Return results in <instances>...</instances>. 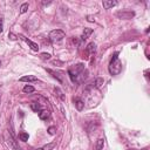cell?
Returning <instances> with one entry per match:
<instances>
[{"instance_id":"cell-1","label":"cell","mask_w":150,"mask_h":150,"mask_svg":"<svg viewBox=\"0 0 150 150\" xmlns=\"http://www.w3.org/2000/svg\"><path fill=\"white\" fill-rule=\"evenodd\" d=\"M67 73L69 75V79L74 83H80L83 80H86V77H87V70L84 69V64L83 63L74 64L73 67L68 68Z\"/></svg>"},{"instance_id":"cell-2","label":"cell","mask_w":150,"mask_h":150,"mask_svg":"<svg viewBox=\"0 0 150 150\" xmlns=\"http://www.w3.org/2000/svg\"><path fill=\"white\" fill-rule=\"evenodd\" d=\"M109 73L111 75H118L122 70V63L121 61L118 60V52H115L112 55H111V60H110V63H109Z\"/></svg>"},{"instance_id":"cell-3","label":"cell","mask_w":150,"mask_h":150,"mask_svg":"<svg viewBox=\"0 0 150 150\" xmlns=\"http://www.w3.org/2000/svg\"><path fill=\"white\" fill-rule=\"evenodd\" d=\"M64 36H66V33L62 29H53L48 35L50 42H60L61 40H63Z\"/></svg>"},{"instance_id":"cell-4","label":"cell","mask_w":150,"mask_h":150,"mask_svg":"<svg viewBox=\"0 0 150 150\" xmlns=\"http://www.w3.org/2000/svg\"><path fill=\"white\" fill-rule=\"evenodd\" d=\"M5 138H6V142H7V144L9 145V148H12L13 150H21L12 132H8V131H7L6 135H5Z\"/></svg>"},{"instance_id":"cell-5","label":"cell","mask_w":150,"mask_h":150,"mask_svg":"<svg viewBox=\"0 0 150 150\" xmlns=\"http://www.w3.org/2000/svg\"><path fill=\"white\" fill-rule=\"evenodd\" d=\"M47 73H49L54 79H56V81L59 83H63V76H64V73L62 71H59V70H53V69H49V68H46Z\"/></svg>"},{"instance_id":"cell-6","label":"cell","mask_w":150,"mask_h":150,"mask_svg":"<svg viewBox=\"0 0 150 150\" xmlns=\"http://www.w3.org/2000/svg\"><path fill=\"white\" fill-rule=\"evenodd\" d=\"M116 16L118 19L129 20V19H132L135 16V12H132V11H120V12L116 13Z\"/></svg>"},{"instance_id":"cell-7","label":"cell","mask_w":150,"mask_h":150,"mask_svg":"<svg viewBox=\"0 0 150 150\" xmlns=\"http://www.w3.org/2000/svg\"><path fill=\"white\" fill-rule=\"evenodd\" d=\"M95 53H96V43L95 42H89L86 47V52L83 54V57L88 59L89 55H94Z\"/></svg>"},{"instance_id":"cell-8","label":"cell","mask_w":150,"mask_h":150,"mask_svg":"<svg viewBox=\"0 0 150 150\" xmlns=\"http://www.w3.org/2000/svg\"><path fill=\"white\" fill-rule=\"evenodd\" d=\"M18 38H20L21 40H23V41H25V42H26V43H27V45L30 47V49H32V50H34V52H38V50H39V46H38L35 42H33L32 40H29L28 38H26L25 35L19 34V35H18Z\"/></svg>"},{"instance_id":"cell-9","label":"cell","mask_w":150,"mask_h":150,"mask_svg":"<svg viewBox=\"0 0 150 150\" xmlns=\"http://www.w3.org/2000/svg\"><path fill=\"white\" fill-rule=\"evenodd\" d=\"M38 115H39V118H40V120L45 121V120H48V118L50 117V111L47 110V109H42V110H40V111L38 112Z\"/></svg>"},{"instance_id":"cell-10","label":"cell","mask_w":150,"mask_h":150,"mask_svg":"<svg viewBox=\"0 0 150 150\" xmlns=\"http://www.w3.org/2000/svg\"><path fill=\"white\" fill-rule=\"evenodd\" d=\"M74 104H75V108L79 110V111H81V110H83V108H84V102L80 98V97H75L74 100Z\"/></svg>"},{"instance_id":"cell-11","label":"cell","mask_w":150,"mask_h":150,"mask_svg":"<svg viewBox=\"0 0 150 150\" xmlns=\"http://www.w3.org/2000/svg\"><path fill=\"white\" fill-rule=\"evenodd\" d=\"M102 5H103V8H104V9H109V8L114 7V6H116V5H117V1H112V0H103Z\"/></svg>"},{"instance_id":"cell-12","label":"cell","mask_w":150,"mask_h":150,"mask_svg":"<svg viewBox=\"0 0 150 150\" xmlns=\"http://www.w3.org/2000/svg\"><path fill=\"white\" fill-rule=\"evenodd\" d=\"M93 32H94V30H93L91 28H84V30H83V33H82V35H81V41L87 40V39L89 38V35H90Z\"/></svg>"},{"instance_id":"cell-13","label":"cell","mask_w":150,"mask_h":150,"mask_svg":"<svg viewBox=\"0 0 150 150\" xmlns=\"http://www.w3.org/2000/svg\"><path fill=\"white\" fill-rule=\"evenodd\" d=\"M20 81L21 82H35V81H38V77H35L33 75H26V76H22L20 79Z\"/></svg>"},{"instance_id":"cell-14","label":"cell","mask_w":150,"mask_h":150,"mask_svg":"<svg viewBox=\"0 0 150 150\" xmlns=\"http://www.w3.org/2000/svg\"><path fill=\"white\" fill-rule=\"evenodd\" d=\"M30 108H32V110H33V111H35V112H39L40 110H42L41 104H40L39 102H36V101H34V102H32V103H30Z\"/></svg>"},{"instance_id":"cell-15","label":"cell","mask_w":150,"mask_h":150,"mask_svg":"<svg viewBox=\"0 0 150 150\" xmlns=\"http://www.w3.org/2000/svg\"><path fill=\"white\" fill-rule=\"evenodd\" d=\"M54 93H55V95H56L61 101H66V96L63 95V93L61 91V89H60V88L55 87V88H54Z\"/></svg>"},{"instance_id":"cell-16","label":"cell","mask_w":150,"mask_h":150,"mask_svg":"<svg viewBox=\"0 0 150 150\" xmlns=\"http://www.w3.org/2000/svg\"><path fill=\"white\" fill-rule=\"evenodd\" d=\"M103 83H104V80L102 79V77H97L96 80H95V82L93 83V87H95V88H101L102 86H103Z\"/></svg>"},{"instance_id":"cell-17","label":"cell","mask_w":150,"mask_h":150,"mask_svg":"<svg viewBox=\"0 0 150 150\" xmlns=\"http://www.w3.org/2000/svg\"><path fill=\"white\" fill-rule=\"evenodd\" d=\"M54 146H55V143L53 142V143H48V144H46V145H43L39 149H35V150H52Z\"/></svg>"},{"instance_id":"cell-18","label":"cell","mask_w":150,"mask_h":150,"mask_svg":"<svg viewBox=\"0 0 150 150\" xmlns=\"http://www.w3.org/2000/svg\"><path fill=\"white\" fill-rule=\"evenodd\" d=\"M28 134L27 132H25V131H21V132H19V139L20 141H22V142H26V141H28Z\"/></svg>"},{"instance_id":"cell-19","label":"cell","mask_w":150,"mask_h":150,"mask_svg":"<svg viewBox=\"0 0 150 150\" xmlns=\"http://www.w3.org/2000/svg\"><path fill=\"white\" fill-rule=\"evenodd\" d=\"M104 145V139L103 138H98L96 142V150H102Z\"/></svg>"},{"instance_id":"cell-20","label":"cell","mask_w":150,"mask_h":150,"mask_svg":"<svg viewBox=\"0 0 150 150\" xmlns=\"http://www.w3.org/2000/svg\"><path fill=\"white\" fill-rule=\"evenodd\" d=\"M22 90H23V93L30 94V93H33L35 89H34V87H33V86H28V84H27V86H25V87H23V89H22Z\"/></svg>"},{"instance_id":"cell-21","label":"cell","mask_w":150,"mask_h":150,"mask_svg":"<svg viewBox=\"0 0 150 150\" xmlns=\"http://www.w3.org/2000/svg\"><path fill=\"white\" fill-rule=\"evenodd\" d=\"M50 56H52V55H50L49 53H41V54H40V59H41L42 61H47V60H49Z\"/></svg>"},{"instance_id":"cell-22","label":"cell","mask_w":150,"mask_h":150,"mask_svg":"<svg viewBox=\"0 0 150 150\" xmlns=\"http://www.w3.org/2000/svg\"><path fill=\"white\" fill-rule=\"evenodd\" d=\"M27 11H28V4L25 2V4H22L21 7H20V14H23V13H26Z\"/></svg>"},{"instance_id":"cell-23","label":"cell","mask_w":150,"mask_h":150,"mask_svg":"<svg viewBox=\"0 0 150 150\" xmlns=\"http://www.w3.org/2000/svg\"><path fill=\"white\" fill-rule=\"evenodd\" d=\"M55 130H56L55 127H49V128H48V132H49V135H54V134H55Z\"/></svg>"},{"instance_id":"cell-24","label":"cell","mask_w":150,"mask_h":150,"mask_svg":"<svg viewBox=\"0 0 150 150\" xmlns=\"http://www.w3.org/2000/svg\"><path fill=\"white\" fill-rule=\"evenodd\" d=\"M4 30V19L2 16H0V33H2Z\"/></svg>"},{"instance_id":"cell-25","label":"cell","mask_w":150,"mask_h":150,"mask_svg":"<svg viewBox=\"0 0 150 150\" xmlns=\"http://www.w3.org/2000/svg\"><path fill=\"white\" fill-rule=\"evenodd\" d=\"M8 38H9L11 40H13V41L16 40V35H14L13 33H9V34H8Z\"/></svg>"},{"instance_id":"cell-26","label":"cell","mask_w":150,"mask_h":150,"mask_svg":"<svg viewBox=\"0 0 150 150\" xmlns=\"http://www.w3.org/2000/svg\"><path fill=\"white\" fill-rule=\"evenodd\" d=\"M50 4H52V1H47V2H46V1H42V5H45V6H47V5H50Z\"/></svg>"},{"instance_id":"cell-27","label":"cell","mask_w":150,"mask_h":150,"mask_svg":"<svg viewBox=\"0 0 150 150\" xmlns=\"http://www.w3.org/2000/svg\"><path fill=\"white\" fill-rule=\"evenodd\" d=\"M129 150H136V149H129Z\"/></svg>"},{"instance_id":"cell-28","label":"cell","mask_w":150,"mask_h":150,"mask_svg":"<svg viewBox=\"0 0 150 150\" xmlns=\"http://www.w3.org/2000/svg\"><path fill=\"white\" fill-rule=\"evenodd\" d=\"M0 66H1V61H0Z\"/></svg>"}]
</instances>
